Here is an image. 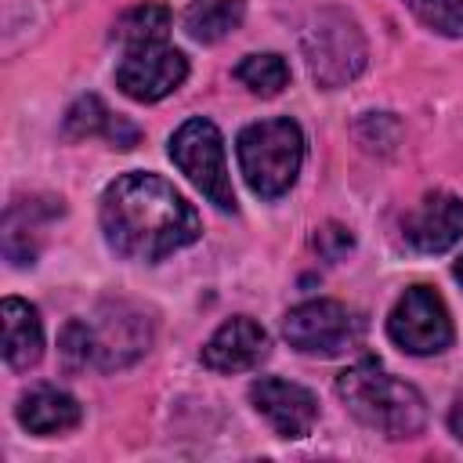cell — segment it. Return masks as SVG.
I'll return each mask as SVG.
<instances>
[{
	"label": "cell",
	"mask_w": 463,
	"mask_h": 463,
	"mask_svg": "<svg viewBox=\"0 0 463 463\" xmlns=\"http://www.w3.org/2000/svg\"><path fill=\"white\" fill-rule=\"evenodd\" d=\"M101 232L127 260H163L199 239V213L170 181L134 170L105 188Z\"/></svg>",
	"instance_id": "obj_1"
},
{
	"label": "cell",
	"mask_w": 463,
	"mask_h": 463,
	"mask_svg": "<svg viewBox=\"0 0 463 463\" xmlns=\"http://www.w3.org/2000/svg\"><path fill=\"white\" fill-rule=\"evenodd\" d=\"M336 394L358 423L394 441L416 438L427 423L423 394L412 383L387 373L376 358H358L354 365H347L336 376Z\"/></svg>",
	"instance_id": "obj_2"
},
{
	"label": "cell",
	"mask_w": 463,
	"mask_h": 463,
	"mask_svg": "<svg viewBox=\"0 0 463 463\" xmlns=\"http://www.w3.org/2000/svg\"><path fill=\"white\" fill-rule=\"evenodd\" d=\"M235 156H239V170H242L250 192L260 199H279L293 188V181L300 174L304 134L286 116L257 119L239 130Z\"/></svg>",
	"instance_id": "obj_3"
},
{
	"label": "cell",
	"mask_w": 463,
	"mask_h": 463,
	"mask_svg": "<svg viewBox=\"0 0 463 463\" xmlns=\"http://www.w3.org/2000/svg\"><path fill=\"white\" fill-rule=\"evenodd\" d=\"M300 51L307 58V72L322 90H336L351 83L365 69V36L347 11L326 7L315 11L300 33Z\"/></svg>",
	"instance_id": "obj_4"
},
{
	"label": "cell",
	"mask_w": 463,
	"mask_h": 463,
	"mask_svg": "<svg viewBox=\"0 0 463 463\" xmlns=\"http://www.w3.org/2000/svg\"><path fill=\"white\" fill-rule=\"evenodd\" d=\"M170 159L203 192L206 203H213L221 213L235 210V192L224 163V137L210 119H184L170 137Z\"/></svg>",
	"instance_id": "obj_5"
},
{
	"label": "cell",
	"mask_w": 463,
	"mask_h": 463,
	"mask_svg": "<svg viewBox=\"0 0 463 463\" xmlns=\"http://www.w3.org/2000/svg\"><path fill=\"white\" fill-rule=\"evenodd\" d=\"M87 326V365L101 373H116L134 365L152 347V318L145 307L130 300H109L101 304Z\"/></svg>",
	"instance_id": "obj_6"
},
{
	"label": "cell",
	"mask_w": 463,
	"mask_h": 463,
	"mask_svg": "<svg viewBox=\"0 0 463 463\" xmlns=\"http://www.w3.org/2000/svg\"><path fill=\"white\" fill-rule=\"evenodd\" d=\"M282 336L300 354L336 358V354H347L362 340V322L354 318V311L347 304L318 297V300H304L286 311Z\"/></svg>",
	"instance_id": "obj_7"
},
{
	"label": "cell",
	"mask_w": 463,
	"mask_h": 463,
	"mask_svg": "<svg viewBox=\"0 0 463 463\" xmlns=\"http://www.w3.org/2000/svg\"><path fill=\"white\" fill-rule=\"evenodd\" d=\"M387 336L405 354H441L456 333L445 300L430 286H409L387 315Z\"/></svg>",
	"instance_id": "obj_8"
},
{
	"label": "cell",
	"mask_w": 463,
	"mask_h": 463,
	"mask_svg": "<svg viewBox=\"0 0 463 463\" xmlns=\"http://www.w3.org/2000/svg\"><path fill=\"white\" fill-rule=\"evenodd\" d=\"M184 76H188V58L166 43L130 47L116 65V87L130 101H145V105L174 94L184 83Z\"/></svg>",
	"instance_id": "obj_9"
},
{
	"label": "cell",
	"mask_w": 463,
	"mask_h": 463,
	"mask_svg": "<svg viewBox=\"0 0 463 463\" xmlns=\"http://www.w3.org/2000/svg\"><path fill=\"white\" fill-rule=\"evenodd\" d=\"M250 402L253 409L275 427L279 438H307L315 420H318V402L307 387L279 380V376H260L250 383Z\"/></svg>",
	"instance_id": "obj_10"
},
{
	"label": "cell",
	"mask_w": 463,
	"mask_h": 463,
	"mask_svg": "<svg viewBox=\"0 0 463 463\" xmlns=\"http://www.w3.org/2000/svg\"><path fill=\"white\" fill-rule=\"evenodd\" d=\"M402 235L420 253H445L463 239V199L452 192H427L405 217Z\"/></svg>",
	"instance_id": "obj_11"
},
{
	"label": "cell",
	"mask_w": 463,
	"mask_h": 463,
	"mask_svg": "<svg viewBox=\"0 0 463 463\" xmlns=\"http://www.w3.org/2000/svg\"><path fill=\"white\" fill-rule=\"evenodd\" d=\"M268 354V333L246 315L228 318L213 329V336L203 344V365L213 373H246Z\"/></svg>",
	"instance_id": "obj_12"
},
{
	"label": "cell",
	"mask_w": 463,
	"mask_h": 463,
	"mask_svg": "<svg viewBox=\"0 0 463 463\" xmlns=\"http://www.w3.org/2000/svg\"><path fill=\"white\" fill-rule=\"evenodd\" d=\"M0 322H4V362L18 373L36 365L43 354V326L36 307L22 297H4Z\"/></svg>",
	"instance_id": "obj_13"
},
{
	"label": "cell",
	"mask_w": 463,
	"mask_h": 463,
	"mask_svg": "<svg viewBox=\"0 0 463 463\" xmlns=\"http://www.w3.org/2000/svg\"><path fill=\"white\" fill-rule=\"evenodd\" d=\"M80 420H83L80 402H76L72 394L58 391V387H36V391L22 394V402H18V423H22L29 434H40V438L65 434V430H72Z\"/></svg>",
	"instance_id": "obj_14"
},
{
	"label": "cell",
	"mask_w": 463,
	"mask_h": 463,
	"mask_svg": "<svg viewBox=\"0 0 463 463\" xmlns=\"http://www.w3.org/2000/svg\"><path fill=\"white\" fill-rule=\"evenodd\" d=\"M65 134L69 137H94V134H101L116 148H130L137 141V127L127 123V119H119V116H112L105 109V101L94 98V94L76 98L69 105V112H65Z\"/></svg>",
	"instance_id": "obj_15"
},
{
	"label": "cell",
	"mask_w": 463,
	"mask_h": 463,
	"mask_svg": "<svg viewBox=\"0 0 463 463\" xmlns=\"http://www.w3.org/2000/svg\"><path fill=\"white\" fill-rule=\"evenodd\" d=\"M246 18V0H195L184 11V33L195 43H217Z\"/></svg>",
	"instance_id": "obj_16"
},
{
	"label": "cell",
	"mask_w": 463,
	"mask_h": 463,
	"mask_svg": "<svg viewBox=\"0 0 463 463\" xmlns=\"http://www.w3.org/2000/svg\"><path fill=\"white\" fill-rule=\"evenodd\" d=\"M170 33V11L163 4H137L130 11H123L112 25V36L130 51V47H148V43H163V36Z\"/></svg>",
	"instance_id": "obj_17"
},
{
	"label": "cell",
	"mask_w": 463,
	"mask_h": 463,
	"mask_svg": "<svg viewBox=\"0 0 463 463\" xmlns=\"http://www.w3.org/2000/svg\"><path fill=\"white\" fill-rule=\"evenodd\" d=\"M235 80L246 90L260 94V98H275L289 83V65H286L282 54H271V51L268 54H250L235 65Z\"/></svg>",
	"instance_id": "obj_18"
},
{
	"label": "cell",
	"mask_w": 463,
	"mask_h": 463,
	"mask_svg": "<svg viewBox=\"0 0 463 463\" xmlns=\"http://www.w3.org/2000/svg\"><path fill=\"white\" fill-rule=\"evenodd\" d=\"M427 29L441 36H463V0H402Z\"/></svg>",
	"instance_id": "obj_19"
},
{
	"label": "cell",
	"mask_w": 463,
	"mask_h": 463,
	"mask_svg": "<svg viewBox=\"0 0 463 463\" xmlns=\"http://www.w3.org/2000/svg\"><path fill=\"white\" fill-rule=\"evenodd\" d=\"M315 250H318L322 257L336 260V257H344V253L351 250V232L340 228V224H326V228L315 235Z\"/></svg>",
	"instance_id": "obj_20"
},
{
	"label": "cell",
	"mask_w": 463,
	"mask_h": 463,
	"mask_svg": "<svg viewBox=\"0 0 463 463\" xmlns=\"http://www.w3.org/2000/svg\"><path fill=\"white\" fill-rule=\"evenodd\" d=\"M449 430L463 441V398H456V402H452V409H449Z\"/></svg>",
	"instance_id": "obj_21"
},
{
	"label": "cell",
	"mask_w": 463,
	"mask_h": 463,
	"mask_svg": "<svg viewBox=\"0 0 463 463\" xmlns=\"http://www.w3.org/2000/svg\"><path fill=\"white\" fill-rule=\"evenodd\" d=\"M452 271H456V279H459V282H463V257H459V260H456V268H452Z\"/></svg>",
	"instance_id": "obj_22"
}]
</instances>
